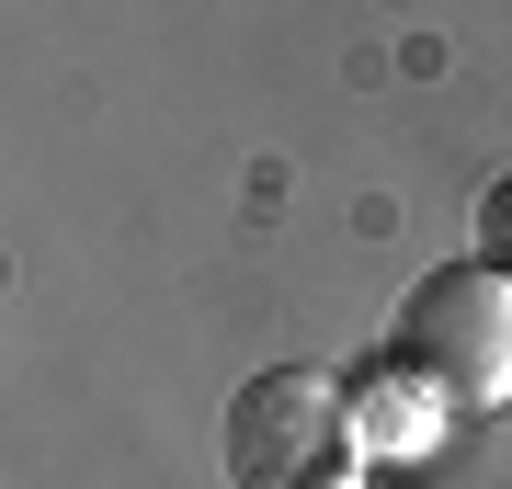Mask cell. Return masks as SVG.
I'll use <instances>...</instances> for the list:
<instances>
[{
  "label": "cell",
  "mask_w": 512,
  "mask_h": 489,
  "mask_svg": "<svg viewBox=\"0 0 512 489\" xmlns=\"http://www.w3.org/2000/svg\"><path fill=\"white\" fill-rule=\"evenodd\" d=\"M228 467H239V489H342L353 478V410H342V387L296 376V364L251 376L239 410H228Z\"/></svg>",
  "instance_id": "obj_2"
},
{
  "label": "cell",
  "mask_w": 512,
  "mask_h": 489,
  "mask_svg": "<svg viewBox=\"0 0 512 489\" xmlns=\"http://www.w3.org/2000/svg\"><path fill=\"white\" fill-rule=\"evenodd\" d=\"M387 364L421 387L433 410H501L512 399V273L490 262H444L399 296V330H387Z\"/></svg>",
  "instance_id": "obj_1"
},
{
  "label": "cell",
  "mask_w": 512,
  "mask_h": 489,
  "mask_svg": "<svg viewBox=\"0 0 512 489\" xmlns=\"http://www.w3.org/2000/svg\"><path fill=\"white\" fill-rule=\"evenodd\" d=\"M478 262H490V273H512V171L478 194Z\"/></svg>",
  "instance_id": "obj_3"
}]
</instances>
